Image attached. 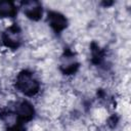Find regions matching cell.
<instances>
[{
    "mask_svg": "<svg viewBox=\"0 0 131 131\" xmlns=\"http://www.w3.org/2000/svg\"><path fill=\"white\" fill-rule=\"evenodd\" d=\"M3 121L5 123V125L12 129V128H15L17 126V123H18V116L15 114V113H8L4 116L3 118Z\"/></svg>",
    "mask_w": 131,
    "mask_h": 131,
    "instance_id": "cell-8",
    "label": "cell"
},
{
    "mask_svg": "<svg viewBox=\"0 0 131 131\" xmlns=\"http://www.w3.org/2000/svg\"><path fill=\"white\" fill-rule=\"evenodd\" d=\"M77 66L76 57L73 55H66L60 60V68L63 72H72Z\"/></svg>",
    "mask_w": 131,
    "mask_h": 131,
    "instance_id": "cell-6",
    "label": "cell"
},
{
    "mask_svg": "<svg viewBox=\"0 0 131 131\" xmlns=\"http://www.w3.org/2000/svg\"><path fill=\"white\" fill-rule=\"evenodd\" d=\"M15 12V6L11 1H0V15L10 17Z\"/></svg>",
    "mask_w": 131,
    "mask_h": 131,
    "instance_id": "cell-7",
    "label": "cell"
},
{
    "mask_svg": "<svg viewBox=\"0 0 131 131\" xmlns=\"http://www.w3.org/2000/svg\"><path fill=\"white\" fill-rule=\"evenodd\" d=\"M24 13L32 18H37L41 14V6L37 1H27L24 4Z\"/></svg>",
    "mask_w": 131,
    "mask_h": 131,
    "instance_id": "cell-2",
    "label": "cell"
},
{
    "mask_svg": "<svg viewBox=\"0 0 131 131\" xmlns=\"http://www.w3.org/2000/svg\"><path fill=\"white\" fill-rule=\"evenodd\" d=\"M15 114L23 119H30L34 114V108L31 103L27 101H20L15 106Z\"/></svg>",
    "mask_w": 131,
    "mask_h": 131,
    "instance_id": "cell-3",
    "label": "cell"
},
{
    "mask_svg": "<svg viewBox=\"0 0 131 131\" xmlns=\"http://www.w3.org/2000/svg\"><path fill=\"white\" fill-rule=\"evenodd\" d=\"M50 25L56 29V30H60L62 28L66 27V24H67V20L66 18L63 17V15L57 13V12H53L49 15V18H48Z\"/></svg>",
    "mask_w": 131,
    "mask_h": 131,
    "instance_id": "cell-5",
    "label": "cell"
},
{
    "mask_svg": "<svg viewBox=\"0 0 131 131\" xmlns=\"http://www.w3.org/2000/svg\"><path fill=\"white\" fill-rule=\"evenodd\" d=\"M16 86L21 92L26 94H34L38 90L39 84L32 74L23 72L16 78Z\"/></svg>",
    "mask_w": 131,
    "mask_h": 131,
    "instance_id": "cell-1",
    "label": "cell"
},
{
    "mask_svg": "<svg viewBox=\"0 0 131 131\" xmlns=\"http://www.w3.org/2000/svg\"><path fill=\"white\" fill-rule=\"evenodd\" d=\"M4 41L7 45L14 47L20 42V33L15 28H9L4 34Z\"/></svg>",
    "mask_w": 131,
    "mask_h": 131,
    "instance_id": "cell-4",
    "label": "cell"
}]
</instances>
